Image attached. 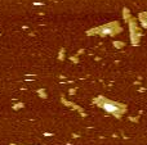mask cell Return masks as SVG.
Here are the masks:
<instances>
[{
  "mask_svg": "<svg viewBox=\"0 0 147 145\" xmlns=\"http://www.w3.org/2000/svg\"><path fill=\"white\" fill-rule=\"evenodd\" d=\"M103 33H110L111 32V27H106V28H103V31H102Z\"/></svg>",
  "mask_w": 147,
  "mask_h": 145,
  "instance_id": "7a4b0ae2",
  "label": "cell"
},
{
  "mask_svg": "<svg viewBox=\"0 0 147 145\" xmlns=\"http://www.w3.org/2000/svg\"><path fill=\"white\" fill-rule=\"evenodd\" d=\"M103 108L107 110V112H110V113H119L120 110H121V108H120L117 104H115V103H110V102L105 103Z\"/></svg>",
  "mask_w": 147,
  "mask_h": 145,
  "instance_id": "6da1fadb",
  "label": "cell"
}]
</instances>
